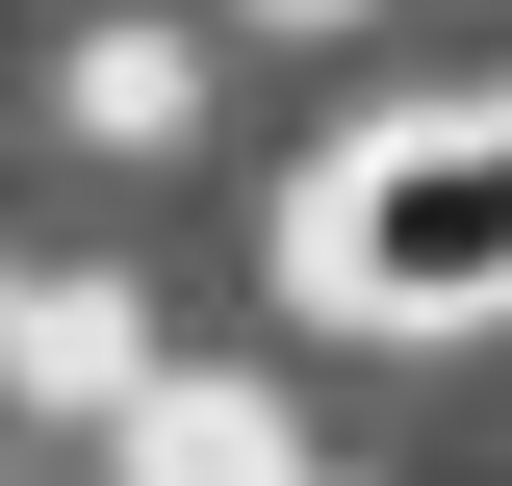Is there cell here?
Masks as SVG:
<instances>
[{"label":"cell","mask_w":512,"mask_h":486,"mask_svg":"<svg viewBox=\"0 0 512 486\" xmlns=\"http://www.w3.org/2000/svg\"><path fill=\"white\" fill-rule=\"evenodd\" d=\"M308 307H384V333L512 307V154H487V128H384V154H333V205H308Z\"/></svg>","instance_id":"cell-1"},{"label":"cell","mask_w":512,"mask_h":486,"mask_svg":"<svg viewBox=\"0 0 512 486\" xmlns=\"http://www.w3.org/2000/svg\"><path fill=\"white\" fill-rule=\"evenodd\" d=\"M487 154H512V103H487Z\"/></svg>","instance_id":"cell-2"}]
</instances>
